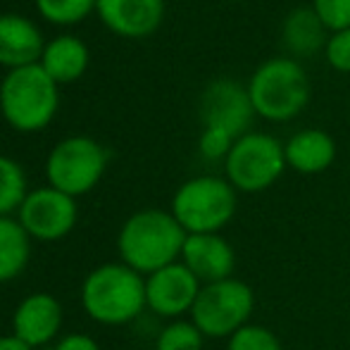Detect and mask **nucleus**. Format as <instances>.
<instances>
[{
	"label": "nucleus",
	"instance_id": "nucleus-13",
	"mask_svg": "<svg viewBox=\"0 0 350 350\" xmlns=\"http://www.w3.org/2000/svg\"><path fill=\"white\" fill-rule=\"evenodd\" d=\"M181 262L200 284H215L234 277L236 253L234 245L219 234H189L181 250Z\"/></svg>",
	"mask_w": 350,
	"mask_h": 350
},
{
	"label": "nucleus",
	"instance_id": "nucleus-4",
	"mask_svg": "<svg viewBox=\"0 0 350 350\" xmlns=\"http://www.w3.org/2000/svg\"><path fill=\"white\" fill-rule=\"evenodd\" d=\"M57 81L41 67H14L0 81V112L17 131H38L57 112Z\"/></svg>",
	"mask_w": 350,
	"mask_h": 350
},
{
	"label": "nucleus",
	"instance_id": "nucleus-2",
	"mask_svg": "<svg viewBox=\"0 0 350 350\" xmlns=\"http://www.w3.org/2000/svg\"><path fill=\"white\" fill-rule=\"evenodd\" d=\"M81 308L93 322L129 324L148 308L146 277L124 262H107L96 267L81 284Z\"/></svg>",
	"mask_w": 350,
	"mask_h": 350
},
{
	"label": "nucleus",
	"instance_id": "nucleus-23",
	"mask_svg": "<svg viewBox=\"0 0 350 350\" xmlns=\"http://www.w3.org/2000/svg\"><path fill=\"white\" fill-rule=\"evenodd\" d=\"M226 350H284V346L272 329L250 322L226 341Z\"/></svg>",
	"mask_w": 350,
	"mask_h": 350
},
{
	"label": "nucleus",
	"instance_id": "nucleus-21",
	"mask_svg": "<svg viewBox=\"0 0 350 350\" xmlns=\"http://www.w3.org/2000/svg\"><path fill=\"white\" fill-rule=\"evenodd\" d=\"M205 336L193 322L174 319L157 334L155 350H203Z\"/></svg>",
	"mask_w": 350,
	"mask_h": 350
},
{
	"label": "nucleus",
	"instance_id": "nucleus-14",
	"mask_svg": "<svg viewBox=\"0 0 350 350\" xmlns=\"http://www.w3.org/2000/svg\"><path fill=\"white\" fill-rule=\"evenodd\" d=\"M103 24L126 38L150 36L165 17V0H96Z\"/></svg>",
	"mask_w": 350,
	"mask_h": 350
},
{
	"label": "nucleus",
	"instance_id": "nucleus-15",
	"mask_svg": "<svg viewBox=\"0 0 350 350\" xmlns=\"http://www.w3.org/2000/svg\"><path fill=\"white\" fill-rule=\"evenodd\" d=\"M43 36L38 27L24 14H0V65L10 70L33 65L43 55Z\"/></svg>",
	"mask_w": 350,
	"mask_h": 350
},
{
	"label": "nucleus",
	"instance_id": "nucleus-24",
	"mask_svg": "<svg viewBox=\"0 0 350 350\" xmlns=\"http://www.w3.org/2000/svg\"><path fill=\"white\" fill-rule=\"evenodd\" d=\"M310 8L322 19L327 31L336 33L350 29V0H312Z\"/></svg>",
	"mask_w": 350,
	"mask_h": 350
},
{
	"label": "nucleus",
	"instance_id": "nucleus-17",
	"mask_svg": "<svg viewBox=\"0 0 350 350\" xmlns=\"http://www.w3.org/2000/svg\"><path fill=\"white\" fill-rule=\"evenodd\" d=\"M327 27L314 14L312 8H295L284 17L281 43L291 57H312L327 48Z\"/></svg>",
	"mask_w": 350,
	"mask_h": 350
},
{
	"label": "nucleus",
	"instance_id": "nucleus-19",
	"mask_svg": "<svg viewBox=\"0 0 350 350\" xmlns=\"http://www.w3.org/2000/svg\"><path fill=\"white\" fill-rule=\"evenodd\" d=\"M31 260V236L19 219L0 217V284L17 279Z\"/></svg>",
	"mask_w": 350,
	"mask_h": 350
},
{
	"label": "nucleus",
	"instance_id": "nucleus-11",
	"mask_svg": "<svg viewBox=\"0 0 350 350\" xmlns=\"http://www.w3.org/2000/svg\"><path fill=\"white\" fill-rule=\"evenodd\" d=\"M200 288L203 284L179 260L146 277V305L160 317L179 319L186 312L191 314Z\"/></svg>",
	"mask_w": 350,
	"mask_h": 350
},
{
	"label": "nucleus",
	"instance_id": "nucleus-26",
	"mask_svg": "<svg viewBox=\"0 0 350 350\" xmlns=\"http://www.w3.org/2000/svg\"><path fill=\"white\" fill-rule=\"evenodd\" d=\"M236 139L231 134L221 129H203L200 134V141H198V148H200V155L205 160H226L229 150L234 148Z\"/></svg>",
	"mask_w": 350,
	"mask_h": 350
},
{
	"label": "nucleus",
	"instance_id": "nucleus-9",
	"mask_svg": "<svg viewBox=\"0 0 350 350\" xmlns=\"http://www.w3.org/2000/svg\"><path fill=\"white\" fill-rule=\"evenodd\" d=\"M77 215V200L53 186L29 191L22 208L17 210L19 224L31 236V241H46V243L72 234Z\"/></svg>",
	"mask_w": 350,
	"mask_h": 350
},
{
	"label": "nucleus",
	"instance_id": "nucleus-28",
	"mask_svg": "<svg viewBox=\"0 0 350 350\" xmlns=\"http://www.w3.org/2000/svg\"><path fill=\"white\" fill-rule=\"evenodd\" d=\"M0 350H33V348H29L27 343H22L17 336H0Z\"/></svg>",
	"mask_w": 350,
	"mask_h": 350
},
{
	"label": "nucleus",
	"instance_id": "nucleus-20",
	"mask_svg": "<svg viewBox=\"0 0 350 350\" xmlns=\"http://www.w3.org/2000/svg\"><path fill=\"white\" fill-rule=\"evenodd\" d=\"M27 174L12 157L0 155V217H10L27 198Z\"/></svg>",
	"mask_w": 350,
	"mask_h": 350
},
{
	"label": "nucleus",
	"instance_id": "nucleus-8",
	"mask_svg": "<svg viewBox=\"0 0 350 350\" xmlns=\"http://www.w3.org/2000/svg\"><path fill=\"white\" fill-rule=\"evenodd\" d=\"M107 167V150L88 136H70L51 150L46 160L48 186L62 193L83 196L100 181Z\"/></svg>",
	"mask_w": 350,
	"mask_h": 350
},
{
	"label": "nucleus",
	"instance_id": "nucleus-3",
	"mask_svg": "<svg viewBox=\"0 0 350 350\" xmlns=\"http://www.w3.org/2000/svg\"><path fill=\"white\" fill-rule=\"evenodd\" d=\"M248 96L255 115L267 122H288L308 107L312 86L295 57H269L253 72Z\"/></svg>",
	"mask_w": 350,
	"mask_h": 350
},
{
	"label": "nucleus",
	"instance_id": "nucleus-7",
	"mask_svg": "<svg viewBox=\"0 0 350 350\" xmlns=\"http://www.w3.org/2000/svg\"><path fill=\"white\" fill-rule=\"evenodd\" d=\"M286 170L284 143L269 134L248 131L236 139L224 160V179L243 193H260L279 181Z\"/></svg>",
	"mask_w": 350,
	"mask_h": 350
},
{
	"label": "nucleus",
	"instance_id": "nucleus-18",
	"mask_svg": "<svg viewBox=\"0 0 350 350\" xmlns=\"http://www.w3.org/2000/svg\"><path fill=\"white\" fill-rule=\"evenodd\" d=\"M41 67L55 79L57 83H67L79 79L88 67V48L81 38L72 33L53 38L46 43L41 55Z\"/></svg>",
	"mask_w": 350,
	"mask_h": 350
},
{
	"label": "nucleus",
	"instance_id": "nucleus-1",
	"mask_svg": "<svg viewBox=\"0 0 350 350\" xmlns=\"http://www.w3.org/2000/svg\"><path fill=\"white\" fill-rule=\"evenodd\" d=\"M186 236L189 234L172 212L148 208L134 212L122 224L117 250L126 267L148 277L167 265L179 262Z\"/></svg>",
	"mask_w": 350,
	"mask_h": 350
},
{
	"label": "nucleus",
	"instance_id": "nucleus-27",
	"mask_svg": "<svg viewBox=\"0 0 350 350\" xmlns=\"http://www.w3.org/2000/svg\"><path fill=\"white\" fill-rule=\"evenodd\" d=\"M53 350H100L96 338L86 336V334H70V336L60 338Z\"/></svg>",
	"mask_w": 350,
	"mask_h": 350
},
{
	"label": "nucleus",
	"instance_id": "nucleus-6",
	"mask_svg": "<svg viewBox=\"0 0 350 350\" xmlns=\"http://www.w3.org/2000/svg\"><path fill=\"white\" fill-rule=\"evenodd\" d=\"M255 310V293L245 281L229 277L215 284H203L196 305L191 310V322L200 329L205 338L229 341L239 329L250 324Z\"/></svg>",
	"mask_w": 350,
	"mask_h": 350
},
{
	"label": "nucleus",
	"instance_id": "nucleus-16",
	"mask_svg": "<svg viewBox=\"0 0 350 350\" xmlns=\"http://www.w3.org/2000/svg\"><path fill=\"white\" fill-rule=\"evenodd\" d=\"M284 155L298 174H322L336 160V143L322 129H303L284 143Z\"/></svg>",
	"mask_w": 350,
	"mask_h": 350
},
{
	"label": "nucleus",
	"instance_id": "nucleus-25",
	"mask_svg": "<svg viewBox=\"0 0 350 350\" xmlns=\"http://www.w3.org/2000/svg\"><path fill=\"white\" fill-rule=\"evenodd\" d=\"M324 55H327L329 67H334L341 74H350V29H343V31L329 36Z\"/></svg>",
	"mask_w": 350,
	"mask_h": 350
},
{
	"label": "nucleus",
	"instance_id": "nucleus-22",
	"mask_svg": "<svg viewBox=\"0 0 350 350\" xmlns=\"http://www.w3.org/2000/svg\"><path fill=\"white\" fill-rule=\"evenodd\" d=\"M36 8L48 22L77 24L96 8V0H36Z\"/></svg>",
	"mask_w": 350,
	"mask_h": 350
},
{
	"label": "nucleus",
	"instance_id": "nucleus-5",
	"mask_svg": "<svg viewBox=\"0 0 350 350\" xmlns=\"http://www.w3.org/2000/svg\"><path fill=\"white\" fill-rule=\"evenodd\" d=\"M236 189L224 176H193L176 189L172 215L186 234H219L236 215Z\"/></svg>",
	"mask_w": 350,
	"mask_h": 350
},
{
	"label": "nucleus",
	"instance_id": "nucleus-10",
	"mask_svg": "<svg viewBox=\"0 0 350 350\" xmlns=\"http://www.w3.org/2000/svg\"><path fill=\"white\" fill-rule=\"evenodd\" d=\"M253 115L248 86H241L239 81L217 79L200 96V120L205 129H221L234 139H241L248 134Z\"/></svg>",
	"mask_w": 350,
	"mask_h": 350
},
{
	"label": "nucleus",
	"instance_id": "nucleus-12",
	"mask_svg": "<svg viewBox=\"0 0 350 350\" xmlns=\"http://www.w3.org/2000/svg\"><path fill=\"white\" fill-rule=\"evenodd\" d=\"M62 329V305L51 293H31L12 314V336L29 348L48 346Z\"/></svg>",
	"mask_w": 350,
	"mask_h": 350
}]
</instances>
